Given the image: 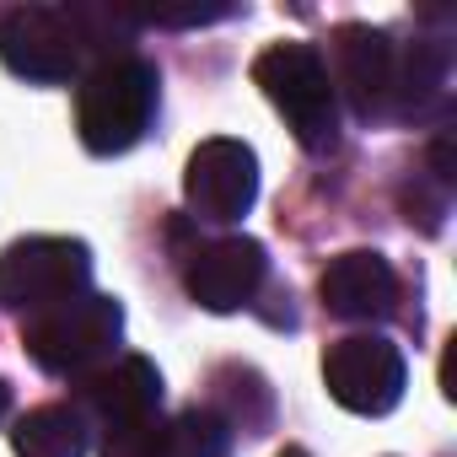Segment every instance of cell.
Wrapping results in <instances>:
<instances>
[{"mask_svg":"<svg viewBox=\"0 0 457 457\" xmlns=\"http://www.w3.org/2000/svg\"><path fill=\"white\" fill-rule=\"evenodd\" d=\"M135 22L113 6H0V60L28 81H71L92 49L108 54Z\"/></svg>","mask_w":457,"mask_h":457,"instance_id":"6da1fadb","label":"cell"},{"mask_svg":"<svg viewBox=\"0 0 457 457\" xmlns=\"http://www.w3.org/2000/svg\"><path fill=\"white\" fill-rule=\"evenodd\" d=\"M156 97H162V76L151 60H140V54L97 60L76 97L81 145L92 156H119V151L140 145V135L156 119Z\"/></svg>","mask_w":457,"mask_h":457,"instance_id":"7a4b0ae2","label":"cell"},{"mask_svg":"<svg viewBox=\"0 0 457 457\" xmlns=\"http://www.w3.org/2000/svg\"><path fill=\"white\" fill-rule=\"evenodd\" d=\"M253 81L264 87V97L275 103V113L291 124V135L307 151H334L339 145V97H334V76L323 65V54L302 38L270 44L253 60Z\"/></svg>","mask_w":457,"mask_h":457,"instance_id":"3957f363","label":"cell"},{"mask_svg":"<svg viewBox=\"0 0 457 457\" xmlns=\"http://www.w3.org/2000/svg\"><path fill=\"white\" fill-rule=\"evenodd\" d=\"M119 334H124V307L113 296L81 291V296H71L60 307H44L28 323L22 345H28V355L44 371H54V377H87V371H97L113 355Z\"/></svg>","mask_w":457,"mask_h":457,"instance_id":"277c9868","label":"cell"},{"mask_svg":"<svg viewBox=\"0 0 457 457\" xmlns=\"http://www.w3.org/2000/svg\"><path fill=\"white\" fill-rule=\"evenodd\" d=\"M92 280V248L81 237H28L0 253V312H44L81 296Z\"/></svg>","mask_w":457,"mask_h":457,"instance_id":"5b68a950","label":"cell"},{"mask_svg":"<svg viewBox=\"0 0 457 457\" xmlns=\"http://www.w3.org/2000/svg\"><path fill=\"white\" fill-rule=\"evenodd\" d=\"M323 382H328V398L339 409H350V414H387L403 398L409 366H403V355H398L393 339H382V334H350V339L328 345Z\"/></svg>","mask_w":457,"mask_h":457,"instance_id":"8992f818","label":"cell"},{"mask_svg":"<svg viewBox=\"0 0 457 457\" xmlns=\"http://www.w3.org/2000/svg\"><path fill=\"white\" fill-rule=\"evenodd\" d=\"M183 199L199 220H243L259 199V156L243 140H204L188 156Z\"/></svg>","mask_w":457,"mask_h":457,"instance_id":"52a82bcc","label":"cell"},{"mask_svg":"<svg viewBox=\"0 0 457 457\" xmlns=\"http://www.w3.org/2000/svg\"><path fill=\"white\" fill-rule=\"evenodd\" d=\"M270 275V259L253 237H220L188 253L183 286L204 312H243Z\"/></svg>","mask_w":457,"mask_h":457,"instance_id":"ba28073f","label":"cell"},{"mask_svg":"<svg viewBox=\"0 0 457 457\" xmlns=\"http://www.w3.org/2000/svg\"><path fill=\"white\" fill-rule=\"evenodd\" d=\"M334 54H339V81L334 92L345 87L350 108L361 119H393V81H398V44L382 33V28H339L334 38Z\"/></svg>","mask_w":457,"mask_h":457,"instance_id":"9c48e42d","label":"cell"},{"mask_svg":"<svg viewBox=\"0 0 457 457\" xmlns=\"http://www.w3.org/2000/svg\"><path fill=\"white\" fill-rule=\"evenodd\" d=\"M81 409L108 436L124 430V425H140V420H151L162 409V371L145 355L108 361V366H97V371L81 377Z\"/></svg>","mask_w":457,"mask_h":457,"instance_id":"30bf717a","label":"cell"},{"mask_svg":"<svg viewBox=\"0 0 457 457\" xmlns=\"http://www.w3.org/2000/svg\"><path fill=\"white\" fill-rule=\"evenodd\" d=\"M318 291H323V307H328L334 318L366 323V318H387V312H393V302H398V275H393V264H387L382 253L355 248V253H339V259L323 270Z\"/></svg>","mask_w":457,"mask_h":457,"instance_id":"8fae6325","label":"cell"},{"mask_svg":"<svg viewBox=\"0 0 457 457\" xmlns=\"http://www.w3.org/2000/svg\"><path fill=\"white\" fill-rule=\"evenodd\" d=\"M210 387H215L210 414H220L226 430L259 436V430L275 420V393H270V382H264L253 366H220V371L210 377Z\"/></svg>","mask_w":457,"mask_h":457,"instance_id":"7c38bea8","label":"cell"},{"mask_svg":"<svg viewBox=\"0 0 457 457\" xmlns=\"http://www.w3.org/2000/svg\"><path fill=\"white\" fill-rule=\"evenodd\" d=\"M446 87V49L441 44H403L398 49V81H393V119H420Z\"/></svg>","mask_w":457,"mask_h":457,"instance_id":"4fadbf2b","label":"cell"},{"mask_svg":"<svg viewBox=\"0 0 457 457\" xmlns=\"http://www.w3.org/2000/svg\"><path fill=\"white\" fill-rule=\"evenodd\" d=\"M17 457H87V420L65 403H44L12 430Z\"/></svg>","mask_w":457,"mask_h":457,"instance_id":"5bb4252c","label":"cell"},{"mask_svg":"<svg viewBox=\"0 0 457 457\" xmlns=\"http://www.w3.org/2000/svg\"><path fill=\"white\" fill-rule=\"evenodd\" d=\"M226 446H232V430L210 409H183L178 420H167L162 436V457H226Z\"/></svg>","mask_w":457,"mask_h":457,"instance_id":"9a60e30c","label":"cell"},{"mask_svg":"<svg viewBox=\"0 0 457 457\" xmlns=\"http://www.w3.org/2000/svg\"><path fill=\"white\" fill-rule=\"evenodd\" d=\"M162 436H167V420L151 414L140 425H124L103 441V457H162Z\"/></svg>","mask_w":457,"mask_h":457,"instance_id":"2e32d148","label":"cell"},{"mask_svg":"<svg viewBox=\"0 0 457 457\" xmlns=\"http://www.w3.org/2000/svg\"><path fill=\"white\" fill-rule=\"evenodd\" d=\"M237 6H140V12H124L129 22H156V28H204V22H226Z\"/></svg>","mask_w":457,"mask_h":457,"instance_id":"e0dca14e","label":"cell"},{"mask_svg":"<svg viewBox=\"0 0 457 457\" xmlns=\"http://www.w3.org/2000/svg\"><path fill=\"white\" fill-rule=\"evenodd\" d=\"M398 199H403V215H409V220H420L425 232H436L441 215H446V188H441L436 178H430V183H420V178H414V183H403V194H398Z\"/></svg>","mask_w":457,"mask_h":457,"instance_id":"ac0fdd59","label":"cell"},{"mask_svg":"<svg viewBox=\"0 0 457 457\" xmlns=\"http://www.w3.org/2000/svg\"><path fill=\"white\" fill-rule=\"evenodd\" d=\"M6 403H12V393H6V382H0V420H6Z\"/></svg>","mask_w":457,"mask_h":457,"instance_id":"d6986e66","label":"cell"},{"mask_svg":"<svg viewBox=\"0 0 457 457\" xmlns=\"http://www.w3.org/2000/svg\"><path fill=\"white\" fill-rule=\"evenodd\" d=\"M280 457H307V452H302V446H286V452H280Z\"/></svg>","mask_w":457,"mask_h":457,"instance_id":"ffe728a7","label":"cell"}]
</instances>
